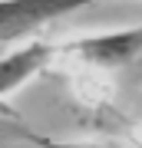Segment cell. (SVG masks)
<instances>
[{
	"label": "cell",
	"instance_id": "1",
	"mask_svg": "<svg viewBox=\"0 0 142 148\" xmlns=\"http://www.w3.org/2000/svg\"><path fill=\"white\" fill-rule=\"evenodd\" d=\"M93 3H112V0H0V46L26 40L60 16L86 10Z\"/></svg>",
	"mask_w": 142,
	"mask_h": 148
},
{
	"label": "cell",
	"instance_id": "2",
	"mask_svg": "<svg viewBox=\"0 0 142 148\" xmlns=\"http://www.w3.org/2000/svg\"><path fill=\"white\" fill-rule=\"evenodd\" d=\"M63 53L79 56L83 63L103 66V69H122L139 63L142 56V27L129 30H112V33H93V36H79L69 40L63 46Z\"/></svg>",
	"mask_w": 142,
	"mask_h": 148
},
{
	"label": "cell",
	"instance_id": "3",
	"mask_svg": "<svg viewBox=\"0 0 142 148\" xmlns=\"http://www.w3.org/2000/svg\"><path fill=\"white\" fill-rule=\"evenodd\" d=\"M53 53H56L53 43L33 40V43H26V46L13 49V53L0 56V102H3L7 95H13L20 86L30 82L33 76L53 59Z\"/></svg>",
	"mask_w": 142,
	"mask_h": 148
},
{
	"label": "cell",
	"instance_id": "4",
	"mask_svg": "<svg viewBox=\"0 0 142 148\" xmlns=\"http://www.w3.org/2000/svg\"><path fill=\"white\" fill-rule=\"evenodd\" d=\"M23 135L37 148H116V145H99V142H60V138H46V135H37V132H23Z\"/></svg>",
	"mask_w": 142,
	"mask_h": 148
},
{
	"label": "cell",
	"instance_id": "5",
	"mask_svg": "<svg viewBox=\"0 0 142 148\" xmlns=\"http://www.w3.org/2000/svg\"><path fill=\"white\" fill-rule=\"evenodd\" d=\"M132 69H136V79H142V56H139V63H132Z\"/></svg>",
	"mask_w": 142,
	"mask_h": 148
}]
</instances>
